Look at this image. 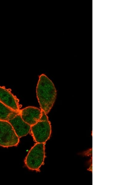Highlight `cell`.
Returning a JSON list of instances; mask_svg holds the SVG:
<instances>
[{"label":"cell","mask_w":140,"mask_h":185,"mask_svg":"<svg viewBox=\"0 0 140 185\" xmlns=\"http://www.w3.org/2000/svg\"><path fill=\"white\" fill-rule=\"evenodd\" d=\"M36 93L41 110L47 114L54 103L57 92L53 82L44 74L40 76Z\"/></svg>","instance_id":"obj_1"},{"label":"cell","mask_w":140,"mask_h":185,"mask_svg":"<svg viewBox=\"0 0 140 185\" xmlns=\"http://www.w3.org/2000/svg\"><path fill=\"white\" fill-rule=\"evenodd\" d=\"M41 111V116L40 120L31 126L30 131L36 143L45 144L50 138L51 128L47 114L42 110Z\"/></svg>","instance_id":"obj_2"},{"label":"cell","mask_w":140,"mask_h":185,"mask_svg":"<svg viewBox=\"0 0 140 185\" xmlns=\"http://www.w3.org/2000/svg\"><path fill=\"white\" fill-rule=\"evenodd\" d=\"M45 157V144L36 143L30 149L25 159L26 166L29 169L39 171Z\"/></svg>","instance_id":"obj_3"},{"label":"cell","mask_w":140,"mask_h":185,"mask_svg":"<svg viewBox=\"0 0 140 185\" xmlns=\"http://www.w3.org/2000/svg\"><path fill=\"white\" fill-rule=\"evenodd\" d=\"M19 138L8 121L0 120V146L7 148L17 146Z\"/></svg>","instance_id":"obj_4"},{"label":"cell","mask_w":140,"mask_h":185,"mask_svg":"<svg viewBox=\"0 0 140 185\" xmlns=\"http://www.w3.org/2000/svg\"><path fill=\"white\" fill-rule=\"evenodd\" d=\"M8 121L19 138L27 135L30 132L31 126L23 121L19 111Z\"/></svg>","instance_id":"obj_5"},{"label":"cell","mask_w":140,"mask_h":185,"mask_svg":"<svg viewBox=\"0 0 140 185\" xmlns=\"http://www.w3.org/2000/svg\"><path fill=\"white\" fill-rule=\"evenodd\" d=\"M21 116L26 123L31 126L36 123L41 116V110L33 107L29 106L19 111Z\"/></svg>","instance_id":"obj_6"},{"label":"cell","mask_w":140,"mask_h":185,"mask_svg":"<svg viewBox=\"0 0 140 185\" xmlns=\"http://www.w3.org/2000/svg\"><path fill=\"white\" fill-rule=\"evenodd\" d=\"M0 102L15 111H20L17 100L9 91L1 86Z\"/></svg>","instance_id":"obj_7"},{"label":"cell","mask_w":140,"mask_h":185,"mask_svg":"<svg viewBox=\"0 0 140 185\" xmlns=\"http://www.w3.org/2000/svg\"><path fill=\"white\" fill-rule=\"evenodd\" d=\"M19 111H15L0 102V120L8 121L12 118Z\"/></svg>","instance_id":"obj_8"}]
</instances>
